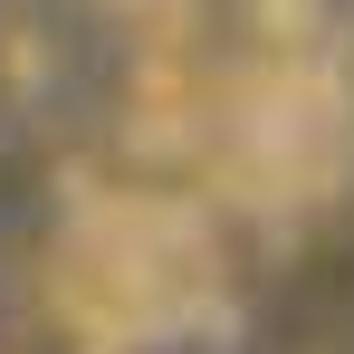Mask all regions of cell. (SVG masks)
Segmentation results:
<instances>
[{"label": "cell", "mask_w": 354, "mask_h": 354, "mask_svg": "<svg viewBox=\"0 0 354 354\" xmlns=\"http://www.w3.org/2000/svg\"><path fill=\"white\" fill-rule=\"evenodd\" d=\"M345 106H354V77H345Z\"/></svg>", "instance_id": "obj_1"}]
</instances>
